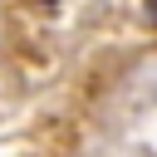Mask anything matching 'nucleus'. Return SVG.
Wrapping results in <instances>:
<instances>
[{"label": "nucleus", "instance_id": "obj_1", "mask_svg": "<svg viewBox=\"0 0 157 157\" xmlns=\"http://www.w3.org/2000/svg\"><path fill=\"white\" fill-rule=\"evenodd\" d=\"M44 5H59V0H44Z\"/></svg>", "mask_w": 157, "mask_h": 157}]
</instances>
